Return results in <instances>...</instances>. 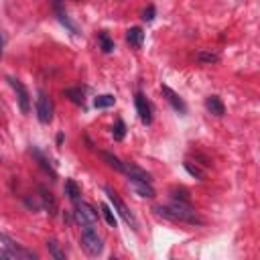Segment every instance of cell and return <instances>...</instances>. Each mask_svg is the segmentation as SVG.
<instances>
[{
  "label": "cell",
  "mask_w": 260,
  "mask_h": 260,
  "mask_svg": "<svg viewBox=\"0 0 260 260\" xmlns=\"http://www.w3.org/2000/svg\"><path fill=\"white\" fill-rule=\"evenodd\" d=\"M155 213L161 218L169 220V222H183V224H191V226H203V220L197 215L187 201H179L175 199L171 205H155Z\"/></svg>",
  "instance_id": "6da1fadb"
},
{
  "label": "cell",
  "mask_w": 260,
  "mask_h": 260,
  "mask_svg": "<svg viewBox=\"0 0 260 260\" xmlns=\"http://www.w3.org/2000/svg\"><path fill=\"white\" fill-rule=\"evenodd\" d=\"M0 242H2V250H0V258H8V260H35L37 254L18 246V242H14L10 236L0 234Z\"/></svg>",
  "instance_id": "7a4b0ae2"
},
{
  "label": "cell",
  "mask_w": 260,
  "mask_h": 260,
  "mask_svg": "<svg viewBox=\"0 0 260 260\" xmlns=\"http://www.w3.org/2000/svg\"><path fill=\"white\" fill-rule=\"evenodd\" d=\"M104 191H106V195H108V199H110L114 211H118V213H120V218H122L130 228H132V230L136 232V230H138V222H136V218H134V213L126 207V203L118 197V193H116L112 187H104Z\"/></svg>",
  "instance_id": "3957f363"
},
{
  "label": "cell",
  "mask_w": 260,
  "mask_h": 260,
  "mask_svg": "<svg viewBox=\"0 0 260 260\" xmlns=\"http://www.w3.org/2000/svg\"><path fill=\"white\" fill-rule=\"evenodd\" d=\"M81 246H83V250L88 252L90 256L102 254L104 242H102V238L98 236V232H96L94 226H83L81 228Z\"/></svg>",
  "instance_id": "277c9868"
},
{
  "label": "cell",
  "mask_w": 260,
  "mask_h": 260,
  "mask_svg": "<svg viewBox=\"0 0 260 260\" xmlns=\"http://www.w3.org/2000/svg\"><path fill=\"white\" fill-rule=\"evenodd\" d=\"M73 220L77 226H96L98 222V211L90 205V203H83V201H77L75 203V211H73Z\"/></svg>",
  "instance_id": "5b68a950"
},
{
  "label": "cell",
  "mask_w": 260,
  "mask_h": 260,
  "mask_svg": "<svg viewBox=\"0 0 260 260\" xmlns=\"http://www.w3.org/2000/svg\"><path fill=\"white\" fill-rule=\"evenodd\" d=\"M6 79H8V83L12 85V90L16 92L20 112H23V114H29V112H31V96H29V90L23 85V81L16 79V77H6Z\"/></svg>",
  "instance_id": "8992f818"
},
{
  "label": "cell",
  "mask_w": 260,
  "mask_h": 260,
  "mask_svg": "<svg viewBox=\"0 0 260 260\" xmlns=\"http://www.w3.org/2000/svg\"><path fill=\"white\" fill-rule=\"evenodd\" d=\"M37 118L41 124H49L53 120V106L45 92H39V98H37Z\"/></svg>",
  "instance_id": "52a82bcc"
},
{
  "label": "cell",
  "mask_w": 260,
  "mask_h": 260,
  "mask_svg": "<svg viewBox=\"0 0 260 260\" xmlns=\"http://www.w3.org/2000/svg\"><path fill=\"white\" fill-rule=\"evenodd\" d=\"M128 187L132 189L136 195L140 197H146V199H153L155 197V189L148 181H142V179H128Z\"/></svg>",
  "instance_id": "ba28073f"
},
{
  "label": "cell",
  "mask_w": 260,
  "mask_h": 260,
  "mask_svg": "<svg viewBox=\"0 0 260 260\" xmlns=\"http://www.w3.org/2000/svg\"><path fill=\"white\" fill-rule=\"evenodd\" d=\"M161 92H163V96L167 98V102L173 106V110H177L179 114H185V112H187V106H185V102L181 100V96H179L177 92H173L169 85H161Z\"/></svg>",
  "instance_id": "9c48e42d"
},
{
  "label": "cell",
  "mask_w": 260,
  "mask_h": 260,
  "mask_svg": "<svg viewBox=\"0 0 260 260\" xmlns=\"http://www.w3.org/2000/svg\"><path fill=\"white\" fill-rule=\"evenodd\" d=\"M134 104H136V112H138V116H140V120H142V124H150L153 122V114H150V106H148V102H146V98L138 92L136 96H134Z\"/></svg>",
  "instance_id": "30bf717a"
},
{
  "label": "cell",
  "mask_w": 260,
  "mask_h": 260,
  "mask_svg": "<svg viewBox=\"0 0 260 260\" xmlns=\"http://www.w3.org/2000/svg\"><path fill=\"white\" fill-rule=\"evenodd\" d=\"M124 175L128 179H142V181H148V183H153V177H150V173H146L144 169H140L138 165L134 163H124Z\"/></svg>",
  "instance_id": "8fae6325"
},
{
  "label": "cell",
  "mask_w": 260,
  "mask_h": 260,
  "mask_svg": "<svg viewBox=\"0 0 260 260\" xmlns=\"http://www.w3.org/2000/svg\"><path fill=\"white\" fill-rule=\"evenodd\" d=\"M205 108H207L209 114L218 116V118L226 114V106H224V102H222L218 96H207V98H205Z\"/></svg>",
  "instance_id": "7c38bea8"
},
{
  "label": "cell",
  "mask_w": 260,
  "mask_h": 260,
  "mask_svg": "<svg viewBox=\"0 0 260 260\" xmlns=\"http://www.w3.org/2000/svg\"><path fill=\"white\" fill-rule=\"evenodd\" d=\"M39 197H41V207H45L51 215L57 213V201H55V197H53V195H51L47 189L39 187Z\"/></svg>",
  "instance_id": "4fadbf2b"
},
{
  "label": "cell",
  "mask_w": 260,
  "mask_h": 260,
  "mask_svg": "<svg viewBox=\"0 0 260 260\" xmlns=\"http://www.w3.org/2000/svg\"><path fill=\"white\" fill-rule=\"evenodd\" d=\"M126 41L130 43L132 47H142V41H144V31L140 27H132V29H128L126 31Z\"/></svg>",
  "instance_id": "5bb4252c"
},
{
  "label": "cell",
  "mask_w": 260,
  "mask_h": 260,
  "mask_svg": "<svg viewBox=\"0 0 260 260\" xmlns=\"http://www.w3.org/2000/svg\"><path fill=\"white\" fill-rule=\"evenodd\" d=\"M195 59L203 65H211V63H220L222 57H220V53H213V51H199L195 55Z\"/></svg>",
  "instance_id": "9a60e30c"
},
{
  "label": "cell",
  "mask_w": 260,
  "mask_h": 260,
  "mask_svg": "<svg viewBox=\"0 0 260 260\" xmlns=\"http://www.w3.org/2000/svg\"><path fill=\"white\" fill-rule=\"evenodd\" d=\"M65 195L73 201V203H77L79 201V197H81V191H79V187H77V183L75 181H65Z\"/></svg>",
  "instance_id": "2e32d148"
},
{
  "label": "cell",
  "mask_w": 260,
  "mask_h": 260,
  "mask_svg": "<svg viewBox=\"0 0 260 260\" xmlns=\"http://www.w3.org/2000/svg\"><path fill=\"white\" fill-rule=\"evenodd\" d=\"M100 157H102L108 165H110L114 171H118V173H122V171H124V163H122L118 157H114L112 153H100Z\"/></svg>",
  "instance_id": "e0dca14e"
},
{
  "label": "cell",
  "mask_w": 260,
  "mask_h": 260,
  "mask_svg": "<svg viewBox=\"0 0 260 260\" xmlns=\"http://www.w3.org/2000/svg\"><path fill=\"white\" fill-rule=\"evenodd\" d=\"M98 43H100V47L104 53H112L114 51V41L110 39V35L108 33H100L98 35Z\"/></svg>",
  "instance_id": "ac0fdd59"
},
{
  "label": "cell",
  "mask_w": 260,
  "mask_h": 260,
  "mask_svg": "<svg viewBox=\"0 0 260 260\" xmlns=\"http://www.w3.org/2000/svg\"><path fill=\"white\" fill-rule=\"evenodd\" d=\"M183 167H185V171L189 173L191 177L199 179V181H203V179H205V173H203V171H201V169H199L197 165H193L191 161H185V163H183Z\"/></svg>",
  "instance_id": "d6986e66"
},
{
  "label": "cell",
  "mask_w": 260,
  "mask_h": 260,
  "mask_svg": "<svg viewBox=\"0 0 260 260\" xmlns=\"http://www.w3.org/2000/svg\"><path fill=\"white\" fill-rule=\"evenodd\" d=\"M114 102H116L114 96L104 94V96H98V98L94 100V106L98 108V110H102V108H110V106H114Z\"/></svg>",
  "instance_id": "ffe728a7"
},
{
  "label": "cell",
  "mask_w": 260,
  "mask_h": 260,
  "mask_svg": "<svg viewBox=\"0 0 260 260\" xmlns=\"http://www.w3.org/2000/svg\"><path fill=\"white\" fill-rule=\"evenodd\" d=\"M47 248H49V254H51L55 260H65V252L61 250V246H59L57 240H49V242H47Z\"/></svg>",
  "instance_id": "44dd1931"
},
{
  "label": "cell",
  "mask_w": 260,
  "mask_h": 260,
  "mask_svg": "<svg viewBox=\"0 0 260 260\" xmlns=\"http://www.w3.org/2000/svg\"><path fill=\"white\" fill-rule=\"evenodd\" d=\"M100 209H102V215H104L106 224H108V226H112V228H116V215H114V211H112L110 207H108L106 203H102Z\"/></svg>",
  "instance_id": "7402d4cb"
},
{
  "label": "cell",
  "mask_w": 260,
  "mask_h": 260,
  "mask_svg": "<svg viewBox=\"0 0 260 260\" xmlns=\"http://www.w3.org/2000/svg\"><path fill=\"white\" fill-rule=\"evenodd\" d=\"M63 96L65 98H69L73 104H77V106H81L83 104V94L79 92V90H73V88H69V90H65L63 92Z\"/></svg>",
  "instance_id": "603a6c76"
},
{
  "label": "cell",
  "mask_w": 260,
  "mask_h": 260,
  "mask_svg": "<svg viewBox=\"0 0 260 260\" xmlns=\"http://www.w3.org/2000/svg\"><path fill=\"white\" fill-rule=\"evenodd\" d=\"M112 134H114V138L116 140H122L124 136H126V124H124V120H116V124H114V128H112Z\"/></svg>",
  "instance_id": "cb8c5ba5"
},
{
  "label": "cell",
  "mask_w": 260,
  "mask_h": 260,
  "mask_svg": "<svg viewBox=\"0 0 260 260\" xmlns=\"http://www.w3.org/2000/svg\"><path fill=\"white\" fill-rule=\"evenodd\" d=\"M33 155H35V157L39 159V163H41V167H43V169H45L47 173H51V177L55 179V171H53V167H51V165L47 163V159H45V157H43V153H39V150H37V148H33Z\"/></svg>",
  "instance_id": "d4e9b609"
},
{
  "label": "cell",
  "mask_w": 260,
  "mask_h": 260,
  "mask_svg": "<svg viewBox=\"0 0 260 260\" xmlns=\"http://www.w3.org/2000/svg\"><path fill=\"white\" fill-rule=\"evenodd\" d=\"M173 193V199H179V201H191V197H189V191L187 189H173L171 191Z\"/></svg>",
  "instance_id": "484cf974"
},
{
  "label": "cell",
  "mask_w": 260,
  "mask_h": 260,
  "mask_svg": "<svg viewBox=\"0 0 260 260\" xmlns=\"http://www.w3.org/2000/svg\"><path fill=\"white\" fill-rule=\"evenodd\" d=\"M142 18L146 20V23H150V20L155 18V6H148V8L142 12Z\"/></svg>",
  "instance_id": "4316f807"
},
{
  "label": "cell",
  "mask_w": 260,
  "mask_h": 260,
  "mask_svg": "<svg viewBox=\"0 0 260 260\" xmlns=\"http://www.w3.org/2000/svg\"><path fill=\"white\" fill-rule=\"evenodd\" d=\"M2 49H4V35L0 33V57H2Z\"/></svg>",
  "instance_id": "83f0119b"
}]
</instances>
